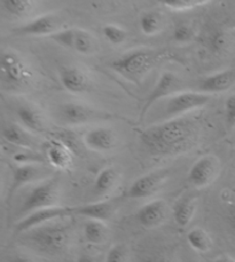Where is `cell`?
<instances>
[{"label":"cell","mask_w":235,"mask_h":262,"mask_svg":"<svg viewBox=\"0 0 235 262\" xmlns=\"http://www.w3.org/2000/svg\"><path fill=\"white\" fill-rule=\"evenodd\" d=\"M199 127L188 118H172L164 123L149 126L139 134L143 143L151 156H177L194 147Z\"/></svg>","instance_id":"cell-1"},{"label":"cell","mask_w":235,"mask_h":262,"mask_svg":"<svg viewBox=\"0 0 235 262\" xmlns=\"http://www.w3.org/2000/svg\"><path fill=\"white\" fill-rule=\"evenodd\" d=\"M158 62V54L149 50H136L117 57L109 67L117 75L134 85H140Z\"/></svg>","instance_id":"cell-2"},{"label":"cell","mask_w":235,"mask_h":262,"mask_svg":"<svg viewBox=\"0 0 235 262\" xmlns=\"http://www.w3.org/2000/svg\"><path fill=\"white\" fill-rule=\"evenodd\" d=\"M27 239L38 251L57 254L66 250L70 241V228L61 223H47L27 232Z\"/></svg>","instance_id":"cell-3"},{"label":"cell","mask_w":235,"mask_h":262,"mask_svg":"<svg viewBox=\"0 0 235 262\" xmlns=\"http://www.w3.org/2000/svg\"><path fill=\"white\" fill-rule=\"evenodd\" d=\"M4 86L9 91H18L31 82L32 71L22 57L14 52H5L0 60Z\"/></svg>","instance_id":"cell-4"},{"label":"cell","mask_w":235,"mask_h":262,"mask_svg":"<svg viewBox=\"0 0 235 262\" xmlns=\"http://www.w3.org/2000/svg\"><path fill=\"white\" fill-rule=\"evenodd\" d=\"M58 198H60V189H58L57 179H47V180L39 182L28 193L26 200L23 201L19 214L27 216L35 211L57 206Z\"/></svg>","instance_id":"cell-5"},{"label":"cell","mask_w":235,"mask_h":262,"mask_svg":"<svg viewBox=\"0 0 235 262\" xmlns=\"http://www.w3.org/2000/svg\"><path fill=\"white\" fill-rule=\"evenodd\" d=\"M50 38L60 46L75 51L82 55H90L94 52V39H93L90 32L83 30V29H61L60 31H57Z\"/></svg>","instance_id":"cell-6"},{"label":"cell","mask_w":235,"mask_h":262,"mask_svg":"<svg viewBox=\"0 0 235 262\" xmlns=\"http://www.w3.org/2000/svg\"><path fill=\"white\" fill-rule=\"evenodd\" d=\"M210 101L211 95L202 92H180L169 99L165 113L169 117L177 118L180 115L203 108Z\"/></svg>","instance_id":"cell-7"},{"label":"cell","mask_w":235,"mask_h":262,"mask_svg":"<svg viewBox=\"0 0 235 262\" xmlns=\"http://www.w3.org/2000/svg\"><path fill=\"white\" fill-rule=\"evenodd\" d=\"M58 116L63 123L71 126L89 124L109 117V115L104 111L75 102L62 104L58 109Z\"/></svg>","instance_id":"cell-8"},{"label":"cell","mask_w":235,"mask_h":262,"mask_svg":"<svg viewBox=\"0 0 235 262\" xmlns=\"http://www.w3.org/2000/svg\"><path fill=\"white\" fill-rule=\"evenodd\" d=\"M73 214L72 207H63V206H54L43 208V210H38L30 213L27 216H24L21 221H18L15 226L16 232H28L35 228L42 227L44 225L52 222L55 219H60V217L69 216Z\"/></svg>","instance_id":"cell-9"},{"label":"cell","mask_w":235,"mask_h":262,"mask_svg":"<svg viewBox=\"0 0 235 262\" xmlns=\"http://www.w3.org/2000/svg\"><path fill=\"white\" fill-rule=\"evenodd\" d=\"M169 177V172L162 169V171H154L141 176L132 182L130 188L127 189L126 196L131 200H141L155 195L158 192L166 179Z\"/></svg>","instance_id":"cell-10"},{"label":"cell","mask_w":235,"mask_h":262,"mask_svg":"<svg viewBox=\"0 0 235 262\" xmlns=\"http://www.w3.org/2000/svg\"><path fill=\"white\" fill-rule=\"evenodd\" d=\"M218 173L219 161L212 155H208V156L201 157L189 169L188 182L194 188L202 189L216 180Z\"/></svg>","instance_id":"cell-11"},{"label":"cell","mask_w":235,"mask_h":262,"mask_svg":"<svg viewBox=\"0 0 235 262\" xmlns=\"http://www.w3.org/2000/svg\"><path fill=\"white\" fill-rule=\"evenodd\" d=\"M50 169L46 168L43 164H18L13 169L12 186L9 189L8 198L15 193L19 188L26 184L36 181H44L50 179Z\"/></svg>","instance_id":"cell-12"},{"label":"cell","mask_w":235,"mask_h":262,"mask_svg":"<svg viewBox=\"0 0 235 262\" xmlns=\"http://www.w3.org/2000/svg\"><path fill=\"white\" fill-rule=\"evenodd\" d=\"M60 26L61 22L57 16L45 14L14 29V33L21 37H51L61 30Z\"/></svg>","instance_id":"cell-13"},{"label":"cell","mask_w":235,"mask_h":262,"mask_svg":"<svg viewBox=\"0 0 235 262\" xmlns=\"http://www.w3.org/2000/svg\"><path fill=\"white\" fill-rule=\"evenodd\" d=\"M180 87L181 82L177 76L170 71L163 72V74L160 76V78L158 82H156V85L154 86L153 91L149 93L148 98L146 99L143 110H141L140 114V119H144L147 111H148L150 106H153L156 102L164 98H168V96H173L174 94H177Z\"/></svg>","instance_id":"cell-14"},{"label":"cell","mask_w":235,"mask_h":262,"mask_svg":"<svg viewBox=\"0 0 235 262\" xmlns=\"http://www.w3.org/2000/svg\"><path fill=\"white\" fill-rule=\"evenodd\" d=\"M168 214V205L162 200L149 202L141 206L136 212L135 217L141 227L146 229H153L162 225Z\"/></svg>","instance_id":"cell-15"},{"label":"cell","mask_w":235,"mask_h":262,"mask_svg":"<svg viewBox=\"0 0 235 262\" xmlns=\"http://www.w3.org/2000/svg\"><path fill=\"white\" fill-rule=\"evenodd\" d=\"M83 143L93 151L108 152L116 147L117 138L111 128L96 127L89 130L83 137Z\"/></svg>","instance_id":"cell-16"},{"label":"cell","mask_w":235,"mask_h":262,"mask_svg":"<svg viewBox=\"0 0 235 262\" xmlns=\"http://www.w3.org/2000/svg\"><path fill=\"white\" fill-rule=\"evenodd\" d=\"M235 85V70L227 69L207 76L200 81V92L205 94L224 93Z\"/></svg>","instance_id":"cell-17"},{"label":"cell","mask_w":235,"mask_h":262,"mask_svg":"<svg viewBox=\"0 0 235 262\" xmlns=\"http://www.w3.org/2000/svg\"><path fill=\"white\" fill-rule=\"evenodd\" d=\"M60 81L69 93L82 94L90 89V78L84 70L77 67H63L60 70Z\"/></svg>","instance_id":"cell-18"},{"label":"cell","mask_w":235,"mask_h":262,"mask_svg":"<svg viewBox=\"0 0 235 262\" xmlns=\"http://www.w3.org/2000/svg\"><path fill=\"white\" fill-rule=\"evenodd\" d=\"M116 205L114 202L104 201L85 204V205L72 207L73 214L82 215L87 217L89 220H99L106 221L110 219L115 213Z\"/></svg>","instance_id":"cell-19"},{"label":"cell","mask_w":235,"mask_h":262,"mask_svg":"<svg viewBox=\"0 0 235 262\" xmlns=\"http://www.w3.org/2000/svg\"><path fill=\"white\" fill-rule=\"evenodd\" d=\"M3 138L5 141L15 147L30 150L36 147L35 138L28 132L27 128L17 124H9L3 128Z\"/></svg>","instance_id":"cell-20"},{"label":"cell","mask_w":235,"mask_h":262,"mask_svg":"<svg viewBox=\"0 0 235 262\" xmlns=\"http://www.w3.org/2000/svg\"><path fill=\"white\" fill-rule=\"evenodd\" d=\"M46 157L48 163L57 169H67L70 166L72 159L70 148L60 140H53L48 144Z\"/></svg>","instance_id":"cell-21"},{"label":"cell","mask_w":235,"mask_h":262,"mask_svg":"<svg viewBox=\"0 0 235 262\" xmlns=\"http://www.w3.org/2000/svg\"><path fill=\"white\" fill-rule=\"evenodd\" d=\"M198 208L195 196H185L174 204L173 219L180 228H186L194 219Z\"/></svg>","instance_id":"cell-22"},{"label":"cell","mask_w":235,"mask_h":262,"mask_svg":"<svg viewBox=\"0 0 235 262\" xmlns=\"http://www.w3.org/2000/svg\"><path fill=\"white\" fill-rule=\"evenodd\" d=\"M16 115L23 127L28 130L36 133H42L45 130V123L39 110L35 106L29 104L19 105L16 110Z\"/></svg>","instance_id":"cell-23"},{"label":"cell","mask_w":235,"mask_h":262,"mask_svg":"<svg viewBox=\"0 0 235 262\" xmlns=\"http://www.w3.org/2000/svg\"><path fill=\"white\" fill-rule=\"evenodd\" d=\"M119 172L114 167H106L97 174L93 186V190L97 196L108 195L114 190L117 182H119Z\"/></svg>","instance_id":"cell-24"},{"label":"cell","mask_w":235,"mask_h":262,"mask_svg":"<svg viewBox=\"0 0 235 262\" xmlns=\"http://www.w3.org/2000/svg\"><path fill=\"white\" fill-rule=\"evenodd\" d=\"M83 234L90 244L101 245L108 238V227L104 221L87 220L83 226Z\"/></svg>","instance_id":"cell-25"},{"label":"cell","mask_w":235,"mask_h":262,"mask_svg":"<svg viewBox=\"0 0 235 262\" xmlns=\"http://www.w3.org/2000/svg\"><path fill=\"white\" fill-rule=\"evenodd\" d=\"M232 43V38L229 32L224 28H217L210 33L208 38V46L210 52L214 56H222L228 51Z\"/></svg>","instance_id":"cell-26"},{"label":"cell","mask_w":235,"mask_h":262,"mask_svg":"<svg viewBox=\"0 0 235 262\" xmlns=\"http://www.w3.org/2000/svg\"><path fill=\"white\" fill-rule=\"evenodd\" d=\"M187 242L193 250L200 253H207L212 247V239L202 228H193L187 234Z\"/></svg>","instance_id":"cell-27"},{"label":"cell","mask_w":235,"mask_h":262,"mask_svg":"<svg viewBox=\"0 0 235 262\" xmlns=\"http://www.w3.org/2000/svg\"><path fill=\"white\" fill-rule=\"evenodd\" d=\"M37 3L32 0H3L2 5L7 14L15 17H23L30 14Z\"/></svg>","instance_id":"cell-28"},{"label":"cell","mask_w":235,"mask_h":262,"mask_svg":"<svg viewBox=\"0 0 235 262\" xmlns=\"http://www.w3.org/2000/svg\"><path fill=\"white\" fill-rule=\"evenodd\" d=\"M141 32L148 37H153L162 30V17L159 13L148 12L141 15L139 20Z\"/></svg>","instance_id":"cell-29"},{"label":"cell","mask_w":235,"mask_h":262,"mask_svg":"<svg viewBox=\"0 0 235 262\" xmlns=\"http://www.w3.org/2000/svg\"><path fill=\"white\" fill-rule=\"evenodd\" d=\"M210 3L211 2H207V0H166V2H162V5L170 11L186 12L204 6V5Z\"/></svg>","instance_id":"cell-30"},{"label":"cell","mask_w":235,"mask_h":262,"mask_svg":"<svg viewBox=\"0 0 235 262\" xmlns=\"http://www.w3.org/2000/svg\"><path fill=\"white\" fill-rule=\"evenodd\" d=\"M102 35L107 39V41L112 43V45H122L127 39V32L116 24H106L102 28Z\"/></svg>","instance_id":"cell-31"},{"label":"cell","mask_w":235,"mask_h":262,"mask_svg":"<svg viewBox=\"0 0 235 262\" xmlns=\"http://www.w3.org/2000/svg\"><path fill=\"white\" fill-rule=\"evenodd\" d=\"M195 31L192 26L180 23L173 30V40L178 43H188L194 39Z\"/></svg>","instance_id":"cell-32"},{"label":"cell","mask_w":235,"mask_h":262,"mask_svg":"<svg viewBox=\"0 0 235 262\" xmlns=\"http://www.w3.org/2000/svg\"><path fill=\"white\" fill-rule=\"evenodd\" d=\"M129 253L124 244H116L109 249L106 255L105 262H127Z\"/></svg>","instance_id":"cell-33"},{"label":"cell","mask_w":235,"mask_h":262,"mask_svg":"<svg viewBox=\"0 0 235 262\" xmlns=\"http://www.w3.org/2000/svg\"><path fill=\"white\" fill-rule=\"evenodd\" d=\"M225 118L228 127L235 128V94L228 96L225 102Z\"/></svg>","instance_id":"cell-34"},{"label":"cell","mask_w":235,"mask_h":262,"mask_svg":"<svg viewBox=\"0 0 235 262\" xmlns=\"http://www.w3.org/2000/svg\"><path fill=\"white\" fill-rule=\"evenodd\" d=\"M225 220L228 226V229L231 230L232 234L235 236V202L231 203L226 210V215Z\"/></svg>","instance_id":"cell-35"},{"label":"cell","mask_w":235,"mask_h":262,"mask_svg":"<svg viewBox=\"0 0 235 262\" xmlns=\"http://www.w3.org/2000/svg\"><path fill=\"white\" fill-rule=\"evenodd\" d=\"M141 262H171V261L163 255H149L144 258Z\"/></svg>","instance_id":"cell-36"},{"label":"cell","mask_w":235,"mask_h":262,"mask_svg":"<svg viewBox=\"0 0 235 262\" xmlns=\"http://www.w3.org/2000/svg\"><path fill=\"white\" fill-rule=\"evenodd\" d=\"M208 262H235V259H233L232 256L224 254V255L217 256V258H214L212 260H209Z\"/></svg>","instance_id":"cell-37"},{"label":"cell","mask_w":235,"mask_h":262,"mask_svg":"<svg viewBox=\"0 0 235 262\" xmlns=\"http://www.w3.org/2000/svg\"><path fill=\"white\" fill-rule=\"evenodd\" d=\"M77 262H96V261L94 260V258H92L91 255L83 254L80 256V259H78Z\"/></svg>","instance_id":"cell-38"},{"label":"cell","mask_w":235,"mask_h":262,"mask_svg":"<svg viewBox=\"0 0 235 262\" xmlns=\"http://www.w3.org/2000/svg\"><path fill=\"white\" fill-rule=\"evenodd\" d=\"M8 262H33L32 260L26 258V256H14Z\"/></svg>","instance_id":"cell-39"},{"label":"cell","mask_w":235,"mask_h":262,"mask_svg":"<svg viewBox=\"0 0 235 262\" xmlns=\"http://www.w3.org/2000/svg\"><path fill=\"white\" fill-rule=\"evenodd\" d=\"M189 262H195V261H189Z\"/></svg>","instance_id":"cell-40"},{"label":"cell","mask_w":235,"mask_h":262,"mask_svg":"<svg viewBox=\"0 0 235 262\" xmlns=\"http://www.w3.org/2000/svg\"><path fill=\"white\" fill-rule=\"evenodd\" d=\"M234 156H235V151H234Z\"/></svg>","instance_id":"cell-41"}]
</instances>
